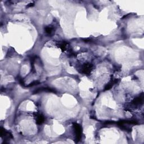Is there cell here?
<instances>
[{
	"label": "cell",
	"instance_id": "1",
	"mask_svg": "<svg viewBox=\"0 0 144 144\" xmlns=\"http://www.w3.org/2000/svg\"><path fill=\"white\" fill-rule=\"evenodd\" d=\"M73 127L74 129L75 133L76 135V143H78L80 139H81L82 136V128L79 124L77 123H73Z\"/></svg>",
	"mask_w": 144,
	"mask_h": 144
},
{
	"label": "cell",
	"instance_id": "2",
	"mask_svg": "<svg viewBox=\"0 0 144 144\" xmlns=\"http://www.w3.org/2000/svg\"><path fill=\"white\" fill-rule=\"evenodd\" d=\"M93 69V65L90 63H85L82 66V72L83 73L86 74H88L90 73L91 70Z\"/></svg>",
	"mask_w": 144,
	"mask_h": 144
},
{
	"label": "cell",
	"instance_id": "3",
	"mask_svg": "<svg viewBox=\"0 0 144 144\" xmlns=\"http://www.w3.org/2000/svg\"><path fill=\"white\" fill-rule=\"evenodd\" d=\"M144 101V94L141 93L139 96L137 97L135 99H133V100L132 101V104L134 105V106H137L139 105H142L143 104Z\"/></svg>",
	"mask_w": 144,
	"mask_h": 144
},
{
	"label": "cell",
	"instance_id": "4",
	"mask_svg": "<svg viewBox=\"0 0 144 144\" xmlns=\"http://www.w3.org/2000/svg\"><path fill=\"white\" fill-rule=\"evenodd\" d=\"M1 136L2 137H4L5 139H10L13 137L12 135L9 132L3 129V128H1Z\"/></svg>",
	"mask_w": 144,
	"mask_h": 144
},
{
	"label": "cell",
	"instance_id": "5",
	"mask_svg": "<svg viewBox=\"0 0 144 144\" xmlns=\"http://www.w3.org/2000/svg\"><path fill=\"white\" fill-rule=\"evenodd\" d=\"M42 91H47V92H55V91L53 89H52L51 88L49 87H42L40 88H38V89L36 90V91L34 92V93H39L40 92Z\"/></svg>",
	"mask_w": 144,
	"mask_h": 144
},
{
	"label": "cell",
	"instance_id": "6",
	"mask_svg": "<svg viewBox=\"0 0 144 144\" xmlns=\"http://www.w3.org/2000/svg\"><path fill=\"white\" fill-rule=\"evenodd\" d=\"M36 123L38 124H42V123H43L44 122L45 120V117L43 116H42V114H38L36 116Z\"/></svg>",
	"mask_w": 144,
	"mask_h": 144
},
{
	"label": "cell",
	"instance_id": "7",
	"mask_svg": "<svg viewBox=\"0 0 144 144\" xmlns=\"http://www.w3.org/2000/svg\"><path fill=\"white\" fill-rule=\"evenodd\" d=\"M117 82H118V80L116 79V80H113V81H112V82H110V83H109L108 84H107L105 86V87L104 88L105 91H107V90H109L110 89V88H112L113 86L114 85L115 83H116Z\"/></svg>",
	"mask_w": 144,
	"mask_h": 144
},
{
	"label": "cell",
	"instance_id": "8",
	"mask_svg": "<svg viewBox=\"0 0 144 144\" xmlns=\"http://www.w3.org/2000/svg\"><path fill=\"white\" fill-rule=\"evenodd\" d=\"M67 45H68V43H67L66 42H61V43L59 44V47H60V49H61V50L64 51L65 50V49H66Z\"/></svg>",
	"mask_w": 144,
	"mask_h": 144
},
{
	"label": "cell",
	"instance_id": "9",
	"mask_svg": "<svg viewBox=\"0 0 144 144\" xmlns=\"http://www.w3.org/2000/svg\"><path fill=\"white\" fill-rule=\"evenodd\" d=\"M52 30H53V28L51 27H50V26H47V27H46L45 28L46 33L49 34H51V33L52 32Z\"/></svg>",
	"mask_w": 144,
	"mask_h": 144
},
{
	"label": "cell",
	"instance_id": "10",
	"mask_svg": "<svg viewBox=\"0 0 144 144\" xmlns=\"http://www.w3.org/2000/svg\"><path fill=\"white\" fill-rule=\"evenodd\" d=\"M39 83V81H38V80H35V81H33L32 82V83L29 84L28 86H27V87H31V86H34L37 85V84H38Z\"/></svg>",
	"mask_w": 144,
	"mask_h": 144
},
{
	"label": "cell",
	"instance_id": "11",
	"mask_svg": "<svg viewBox=\"0 0 144 144\" xmlns=\"http://www.w3.org/2000/svg\"><path fill=\"white\" fill-rule=\"evenodd\" d=\"M19 82H20V83L22 84V86H24V81L23 79H20L19 80Z\"/></svg>",
	"mask_w": 144,
	"mask_h": 144
}]
</instances>
